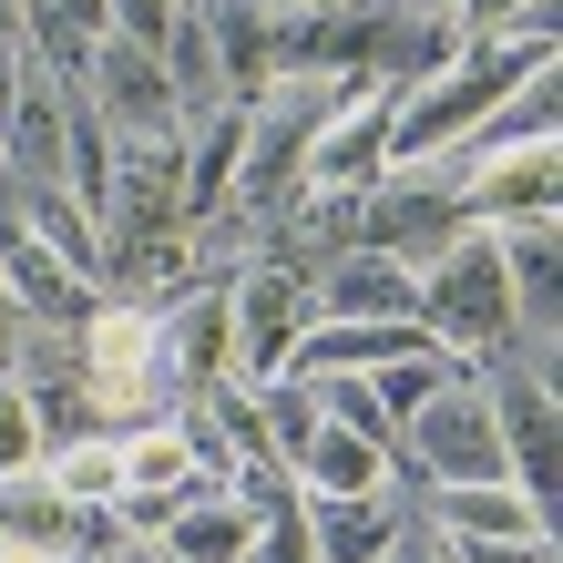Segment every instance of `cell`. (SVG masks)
<instances>
[{"mask_svg":"<svg viewBox=\"0 0 563 563\" xmlns=\"http://www.w3.org/2000/svg\"><path fill=\"white\" fill-rule=\"evenodd\" d=\"M410 328L430 349H451L461 369H482V358L512 349V287H503V246H492V225H461V236L410 267Z\"/></svg>","mask_w":563,"mask_h":563,"instance_id":"obj_1","label":"cell"},{"mask_svg":"<svg viewBox=\"0 0 563 563\" xmlns=\"http://www.w3.org/2000/svg\"><path fill=\"white\" fill-rule=\"evenodd\" d=\"M82 379H92V420H103V430L175 420L185 379H175V349H164V308L103 297V308L82 318Z\"/></svg>","mask_w":563,"mask_h":563,"instance_id":"obj_2","label":"cell"},{"mask_svg":"<svg viewBox=\"0 0 563 563\" xmlns=\"http://www.w3.org/2000/svg\"><path fill=\"white\" fill-rule=\"evenodd\" d=\"M563 52H522V42H492V31H472L461 42V62L451 73H430L420 92H400V113H389V164H420V154H451L472 123L503 103L512 82H533V73H553Z\"/></svg>","mask_w":563,"mask_h":563,"instance_id":"obj_3","label":"cell"},{"mask_svg":"<svg viewBox=\"0 0 563 563\" xmlns=\"http://www.w3.org/2000/svg\"><path fill=\"white\" fill-rule=\"evenodd\" d=\"M461 225H472V154H420L389 164V175L358 195V246L400 256V267H430Z\"/></svg>","mask_w":563,"mask_h":563,"instance_id":"obj_4","label":"cell"},{"mask_svg":"<svg viewBox=\"0 0 563 563\" xmlns=\"http://www.w3.org/2000/svg\"><path fill=\"white\" fill-rule=\"evenodd\" d=\"M308 318H318L308 277H287V267H236V277H225V379H236V389L287 379V349L308 339Z\"/></svg>","mask_w":563,"mask_h":563,"instance_id":"obj_5","label":"cell"},{"mask_svg":"<svg viewBox=\"0 0 563 563\" xmlns=\"http://www.w3.org/2000/svg\"><path fill=\"white\" fill-rule=\"evenodd\" d=\"M82 103L103 113L113 144H175L185 113H175V82H164V52L154 42H123V31H103V42L82 52Z\"/></svg>","mask_w":563,"mask_h":563,"instance_id":"obj_6","label":"cell"},{"mask_svg":"<svg viewBox=\"0 0 563 563\" xmlns=\"http://www.w3.org/2000/svg\"><path fill=\"white\" fill-rule=\"evenodd\" d=\"M482 400H492V441H503V472H512V492L522 503H543L553 512V482H563V430H553V389L563 379H543V369H522V358H482Z\"/></svg>","mask_w":563,"mask_h":563,"instance_id":"obj_7","label":"cell"},{"mask_svg":"<svg viewBox=\"0 0 563 563\" xmlns=\"http://www.w3.org/2000/svg\"><path fill=\"white\" fill-rule=\"evenodd\" d=\"M267 62L318 82H369L379 62V0H308V11H267Z\"/></svg>","mask_w":563,"mask_h":563,"instance_id":"obj_8","label":"cell"},{"mask_svg":"<svg viewBox=\"0 0 563 563\" xmlns=\"http://www.w3.org/2000/svg\"><path fill=\"white\" fill-rule=\"evenodd\" d=\"M0 543L42 553V563H73V553H113L123 522H113V503H73L52 472H11L0 482Z\"/></svg>","mask_w":563,"mask_h":563,"instance_id":"obj_9","label":"cell"},{"mask_svg":"<svg viewBox=\"0 0 563 563\" xmlns=\"http://www.w3.org/2000/svg\"><path fill=\"white\" fill-rule=\"evenodd\" d=\"M389 113H400L389 82H349L339 113H328L318 144H308V195H369L389 175Z\"/></svg>","mask_w":563,"mask_h":563,"instance_id":"obj_10","label":"cell"},{"mask_svg":"<svg viewBox=\"0 0 563 563\" xmlns=\"http://www.w3.org/2000/svg\"><path fill=\"white\" fill-rule=\"evenodd\" d=\"M461 42H472V11H461V0H379V62H369V82L420 92L430 73L461 62Z\"/></svg>","mask_w":563,"mask_h":563,"instance_id":"obj_11","label":"cell"},{"mask_svg":"<svg viewBox=\"0 0 563 563\" xmlns=\"http://www.w3.org/2000/svg\"><path fill=\"white\" fill-rule=\"evenodd\" d=\"M0 287H11V308H21V328H82L92 308H103V287H82L62 256H42L31 246V225L0 206Z\"/></svg>","mask_w":563,"mask_h":563,"instance_id":"obj_12","label":"cell"},{"mask_svg":"<svg viewBox=\"0 0 563 563\" xmlns=\"http://www.w3.org/2000/svg\"><path fill=\"white\" fill-rule=\"evenodd\" d=\"M420 522H430V533H441V543H472V533H492V543H563L553 533V512L543 503H522V492L512 482H430L420 492Z\"/></svg>","mask_w":563,"mask_h":563,"instance_id":"obj_13","label":"cell"},{"mask_svg":"<svg viewBox=\"0 0 563 563\" xmlns=\"http://www.w3.org/2000/svg\"><path fill=\"white\" fill-rule=\"evenodd\" d=\"M563 216V144L472 164V225H553Z\"/></svg>","mask_w":563,"mask_h":563,"instance_id":"obj_14","label":"cell"},{"mask_svg":"<svg viewBox=\"0 0 563 563\" xmlns=\"http://www.w3.org/2000/svg\"><path fill=\"white\" fill-rule=\"evenodd\" d=\"M400 522H410V492L400 482H389V492H308L318 563H379L389 543H400Z\"/></svg>","mask_w":563,"mask_h":563,"instance_id":"obj_15","label":"cell"},{"mask_svg":"<svg viewBox=\"0 0 563 563\" xmlns=\"http://www.w3.org/2000/svg\"><path fill=\"white\" fill-rule=\"evenodd\" d=\"M410 267L400 256H379V246H339L328 267L308 277V297H318V318H410Z\"/></svg>","mask_w":563,"mask_h":563,"instance_id":"obj_16","label":"cell"},{"mask_svg":"<svg viewBox=\"0 0 563 563\" xmlns=\"http://www.w3.org/2000/svg\"><path fill=\"white\" fill-rule=\"evenodd\" d=\"M0 175H11V195L62 185V73H42V62H31L21 103H11V123H0Z\"/></svg>","mask_w":563,"mask_h":563,"instance_id":"obj_17","label":"cell"},{"mask_svg":"<svg viewBox=\"0 0 563 563\" xmlns=\"http://www.w3.org/2000/svg\"><path fill=\"white\" fill-rule=\"evenodd\" d=\"M563 73V62H553ZM553 73H533V82H512L503 103H492L472 134H461L451 154H472V164H492V154H533V144H563V82Z\"/></svg>","mask_w":563,"mask_h":563,"instance_id":"obj_18","label":"cell"},{"mask_svg":"<svg viewBox=\"0 0 563 563\" xmlns=\"http://www.w3.org/2000/svg\"><path fill=\"white\" fill-rule=\"evenodd\" d=\"M195 21H206V52H216V82L225 103H256L267 92V0H195Z\"/></svg>","mask_w":563,"mask_h":563,"instance_id":"obj_19","label":"cell"},{"mask_svg":"<svg viewBox=\"0 0 563 563\" xmlns=\"http://www.w3.org/2000/svg\"><path fill=\"white\" fill-rule=\"evenodd\" d=\"M11 216L31 225V246H42V256H62V267H73L82 287H103V225H92V216H82L62 185H31V195H11Z\"/></svg>","mask_w":563,"mask_h":563,"instance_id":"obj_20","label":"cell"},{"mask_svg":"<svg viewBox=\"0 0 563 563\" xmlns=\"http://www.w3.org/2000/svg\"><path fill=\"white\" fill-rule=\"evenodd\" d=\"M164 349H175L185 400H195L206 379H225V287H185V297H164Z\"/></svg>","mask_w":563,"mask_h":563,"instance_id":"obj_21","label":"cell"},{"mask_svg":"<svg viewBox=\"0 0 563 563\" xmlns=\"http://www.w3.org/2000/svg\"><path fill=\"white\" fill-rule=\"evenodd\" d=\"M11 11H21V52L42 62V73H62V82L103 42V0H11Z\"/></svg>","mask_w":563,"mask_h":563,"instance_id":"obj_22","label":"cell"},{"mask_svg":"<svg viewBox=\"0 0 563 563\" xmlns=\"http://www.w3.org/2000/svg\"><path fill=\"white\" fill-rule=\"evenodd\" d=\"M287 482L297 492H389V451L358 441V430H339V420H318V441L287 461Z\"/></svg>","mask_w":563,"mask_h":563,"instance_id":"obj_23","label":"cell"},{"mask_svg":"<svg viewBox=\"0 0 563 563\" xmlns=\"http://www.w3.org/2000/svg\"><path fill=\"white\" fill-rule=\"evenodd\" d=\"M246 400H256V441H267L277 461H297V451L318 441V420H328L308 379H267V389H246Z\"/></svg>","mask_w":563,"mask_h":563,"instance_id":"obj_24","label":"cell"},{"mask_svg":"<svg viewBox=\"0 0 563 563\" xmlns=\"http://www.w3.org/2000/svg\"><path fill=\"white\" fill-rule=\"evenodd\" d=\"M42 472L73 492V503H123V441L113 430H92V441H73V451H52Z\"/></svg>","mask_w":563,"mask_h":563,"instance_id":"obj_25","label":"cell"},{"mask_svg":"<svg viewBox=\"0 0 563 563\" xmlns=\"http://www.w3.org/2000/svg\"><path fill=\"white\" fill-rule=\"evenodd\" d=\"M451 379H461V358H451V349H410V358H389V369H369V389H379V410H389V420H410L430 389H451Z\"/></svg>","mask_w":563,"mask_h":563,"instance_id":"obj_26","label":"cell"},{"mask_svg":"<svg viewBox=\"0 0 563 563\" xmlns=\"http://www.w3.org/2000/svg\"><path fill=\"white\" fill-rule=\"evenodd\" d=\"M236 563H318V543H308V492L246 512V553H236Z\"/></svg>","mask_w":563,"mask_h":563,"instance_id":"obj_27","label":"cell"},{"mask_svg":"<svg viewBox=\"0 0 563 563\" xmlns=\"http://www.w3.org/2000/svg\"><path fill=\"white\" fill-rule=\"evenodd\" d=\"M308 389H318V410L339 420V430H358V441H379V451L400 441V420L379 410V389H369V379H308Z\"/></svg>","mask_w":563,"mask_h":563,"instance_id":"obj_28","label":"cell"},{"mask_svg":"<svg viewBox=\"0 0 563 563\" xmlns=\"http://www.w3.org/2000/svg\"><path fill=\"white\" fill-rule=\"evenodd\" d=\"M11 472H42V430H31L21 379H0V482H11Z\"/></svg>","mask_w":563,"mask_h":563,"instance_id":"obj_29","label":"cell"},{"mask_svg":"<svg viewBox=\"0 0 563 563\" xmlns=\"http://www.w3.org/2000/svg\"><path fill=\"white\" fill-rule=\"evenodd\" d=\"M103 31H123V42H164V31H175V0H103Z\"/></svg>","mask_w":563,"mask_h":563,"instance_id":"obj_30","label":"cell"},{"mask_svg":"<svg viewBox=\"0 0 563 563\" xmlns=\"http://www.w3.org/2000/svg\"><path fill=\"white\" fill-rule=\"evenodd\" d=\"M441 553H451V563H563V543H543V533H533V543H492V533H472V543H441Z\"/></svg>","mask_w":563,"mask_h":563,"instance_id":"obj_31","label":"cell"},{"mask_svg":"<svg viewBox=\"0 0 563 563\" xmlns=\"http://www.w3.org/2000/svg\"><path fill=\"white\" fill-rule=\"evenodd\" d=\"M379 563H451V553H441V533H430V522L410 512V522H400V543H389Z\"/></svg>","mask_w":563,"mask_h":563,"instance_id":"obj_32","label":"cell"},{"mask_svg":"<svg viewBox=\"0 0 563 563\" xmlns=\"http://www.w3.org/2000/svg\"><path fill=\"white\" fill-rule=\"evenodd\" d=\"M21 82H31V52H21V42H0V123H11V103H21Z\"/></svg>","mask_w":563,"mask_h":563,"instance_id":"obj_33","label":"cell"},{"mask_svg":"<svg viewBox=\"0 0 563 563\" xmlns=\"http://www.w3.org/2000/svg\"><path fill=\"white\" fill-rule=\"evenodd\" d=\"M11 349H21V308H11V287H0V369H11Z\"/></svg>","mask_w":563,"mask_h":563,"instance_id":"obj_34","label":"cell"},{"mask_svg":"<svg viewBox=\"0 0 563 563\" xmlns=\"http://www.w3.org/2000/svg\"><path fill=\"white\" fill-rule=\"evenodd\" d=\"M461 11H472V31H482V21H503V11H512V0H461Z\"/></svg>","mask_w":563,"mask_h":563,"instance_id":"obj_35","label":"cell"},{"mask_svg":"<svg viewBox=\"0 0 563 563\" xmlns=\"http://www.w3.org/2000/svg\"><path fill=\"white\" fill-rule=\"evenodd\" d=\"M113 563H164V553H154V543H123V553H113Z\"/></svg>","mask_w":563,"mask_h":563,"instance_id":"obj_36","label":"cell"},{"mask_svg":"<svg viewBox=\"0 0 563 563\" xmlns=\"http://www.w3.org/2000/svg\"><path fill=\"white\" fill-rule=\"evenodd\" d=\"M0 42H21V11H11V0H0Z\"/></svg>","mask_w":563,"mask_h":563,"instance_id":"obj_37","label":"cell"},{"mask_svg":"<svg viewBox=\"0 0 563 563\" xmlns=\"http://www.w3.org/2000/svg\"><path fill=\"white\" fill-rule=\"evenodd\" d=\"M267 11H308V0H267Z\"/></svg>","mask_w":563,"mask_h":563,"instance_id":"obj_38","label":"cell"},{"mask_svg":"<svg viewBox=\"0 0 563 563\" xmlns=\"http://www.w3.org/2000/svg\"><path fill=\"white\" fill-rule=\"evenodd\" d=\"M0 563H42V553H0Z\"/></svg>","mask_w":563,"mask_h":563,"instance_id":"obj_39","label":"cell"},{"mask_svg":"<svg viewBox=\"0 0 563 563\" xmlns=\"http://www.w3.org/2000/svg\"><path fill=\"white\" fill-rule=\"evenodd\" d=\"M0 206H11V175H0Z\"/></svg>","mask_w":563,"mask_h":563,"instance_id":"obj_40","label":"cell"},{"mask_svg":"<svg viewBox=\"0 0 563 563\" xmlns=\"http://www.w3.org/2000/svg\"><path fill=\"white\" fill-rule=\"evenodd\" d=\"M175 11H195V0H175Z\"/></svg>","mask_w":563,"mask_h":563,"instance_id":"obj_41","label":"cell"},{"mask_svg":"<svg viewBox=\"0 0 563 563\" xmlns=\"http://www.w3.org/2000/svg\"><path fill=\"white\" fill-rule=\"evenodd\" d=\"M0 553H11V543H0Z\"/></svg>","mask_w":563,"mask_h":563,"instance_id":"obj_42","label":"cell"}]
</instances>
